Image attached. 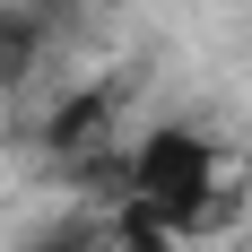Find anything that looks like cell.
Masks as SVG:
<instances>
[{
	"label": "cell",
	"mask_w": 252,
	"mask_h": 252,
	"mask_svg": "<svg viewBox=\"0 0 252 252\" xmlns=\"http://www.w3.org/2000/svg\"><path fill=\"white\" fill-rule=\"evenodd\" d=\"M130 191H139V209L148 218H165V226H191L209 200H218V148H209L200 130H148L139 139V157H130Z\"/></svg>",
	"instance_id": "obj_1"
},
{
	"label": "cell",
	"mask_w": 252,
	"mask_h": 252,
	"mask_svg": "<svg viewBox=\"0 0 252 252\" xmlns=\"http://www.w3.org/2000/svg\"><path fill=\"white\" fill-rule=\"evenodd\" d=\"M244 165H252V139H244Z\"/></svg>",
	"instance_id": "obj_2"
}]
</instances>
